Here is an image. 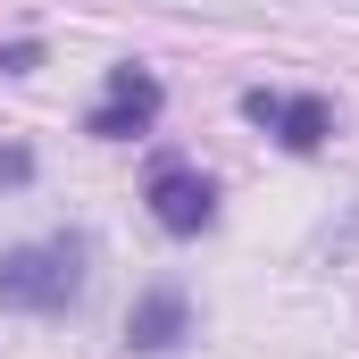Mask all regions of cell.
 Here are the masks:
<instances>
[{
	"instance_id": "5",
	"label": "cell",
	"mask_w": 359,
	"mask_h": 359,
	"mask_svg": "<svg viewBox=\"0 0 359 359\" xmlns=\"http://www.w3.org/2000/svg\"><path fill=\"white\" fill-rule=\"evenodd\" d=\"M184 334H192V301L176 284H151L134 301V318H126V351H176Z\"/></svg>"
},
{
	"instance_id": "1",
	"label": "cell",
	"mask_w": 359,
	"mask_h": 359,
	"mask_svg": "<svg viewBox=\"0 0 359 359\" xmlns=\"http://www.w3.org/2000/svg\"><path fill=\"white\" fill-rule=\"evenodd\" d=\"M84 301V243H17L0 251V309L59 318Z\"/></svg>"
},
{
	"instance_id": "6",
	"label": "cell",
	"mask_w": 359,
	"mask_h": 359,
	"mask_svg": "<svg viewBox=\"0 0 359 359\" xmlns=\"http://www.w3.org/2000/svg\"><path fill=\"white\" fill-rule=\"evenodd\" d=\"M326 243H334V251H351V243H359V217H351V226H334Z\"/></svg>"
},
{
	"instance_id": "2",
	"label": "cell",
	"mask_w": 359,
	"mask_h": 359,
	"mask_svg": "<svg viewBox=\"0 0 359 359\" xmlns=\"http://www.w3.org/2000/svg\"><path fill=\"white\" fill-rule=\"evenodd\" d=\"M243 117L259 126V134H276L284 151H326L334 142V100L326 92H276V84H251L243 92Z\"/></svg>"
},
{
	"instance_id": "4",
	"label": "cell",
	"mask_w": 359,
	"mask_h": 359,
	"mask_svg": "<svg viewBox=\"0 0 359 359\" xmlns=\"http://www.w3.org/2000/svg\"><path fill=\"white\" fill-rule=\"evenodd\" d=\"M142 201H151V217H159L168 234H209V226H217V184L201 176V168H184V159H159Z\"/></svg>"
},
{
	"instance_id": "3",
	"label": "cell",
	"mask_w": 359,
	"mask_h": 359,
	"mask_svg": "<svg viewBox=\"0 0 359 359\" xmlns=\"http://www.w3.org/2000/svg\"><path fill=\"white\" fill-rule=\"evenodd\" d=\"M159 109H168L159 76H151V67H134V59H117V67H109V84H100V100H92V117H84V134H92V142H134V134H151V126H159Z\"/></svg>"
}]
</instances>
